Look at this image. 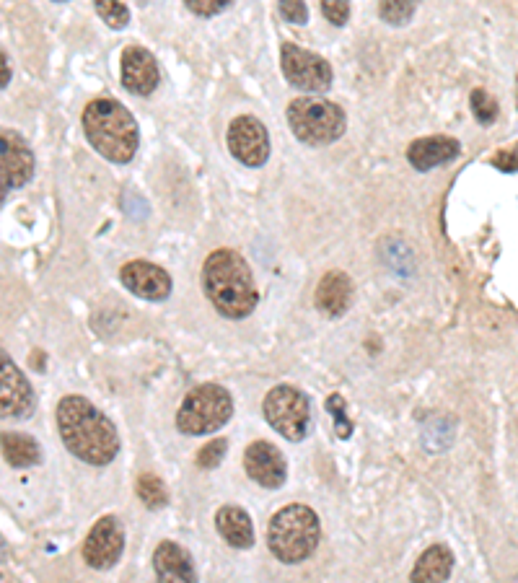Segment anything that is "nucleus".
Segmentation results:
<instances>
[{
  "instance_id": "7c9ffc66",
  "label": "nucleus",
  "mask_w": 518,
  "mask_h": 583,
  "mask_svg": "<svg viewBox=\"0 0 518 583\" xmlns=\"http://www.w3.org/2000/svg\"><path fill=\"white\" fill-rule=\"evenodd\" d=\"M327 407H329V412H335L332 418H335V425H337V436L348 438L350 431H353V425H350V420L345 418V402H342V397H329Z\"/></svg>"
},
{
  "instance_id": "39448f33",
  "label": "nucleus",
  "mask_w": 518,
  "mask_h": 583,
  "mask_svg": "<svg viewBox=\"0 0 518 583\" xmlns=\"http://www.w3.org/2000/svg\"><path fill=\"white\" fill-rule=\"evenodd\" d=\"M234 415V400L218 384H203L184 397L177 412V428L184 436H205L221 431Z\"/></svg>"
},
{
  "instance_id": "a211bd4d",
  "label": "nucleus",
  "mask_w": 518,
  "mask_h": 583,
  "mask_svg": "<svg viewBox=\"0 0 518 583\" xmlns=\"http://www.w3.org/2000/svg\"><path fill=\"white\" fill-rule=\"evenodd\" d=\"M153 568L161 581H195V565H192L190 552L174 542H161L153 555Z\"/></svg>"
},
{
  "instance_id": "f03ea898",
  "label": "nucleus",
  "mask_w": 518,
  "mask_h": 583,
  "mask_svg": "<svg viewBox=\"0 0 518 583\" xmlns=\"http://www.w3.org/2000/svg\"><path fill=\"white\" fill-rule=\"evenodd\" d=\"M203 288L210 304L228 319L249 317L259 304L252 270L234 249H218L205 260Z\"/></svg>"
},
{
  "instance_id": "473e14b6",
  "label": "nucleus",
  "mask_w": 518,
  "mask_h": 583,
  "mask_svg": "<svg viewBox=\"0 0 518 583\" xmlns=\"http://www.w3.org/2000/svg\"><path fill=\"white\" fill-rule=\"evenodd\" d=\"M493 166H498L500 172H518V143L506 148V151L495 153Z\"/></svg>"
},
{
  "instance_id": "412c9836",
  "label": "nucleus",
  "mask_w": 518,
  "mask_h": 583,
  "mask_svg": "<svg viewBox=\"0 0 518 583\" xmlns=\"http://www.w3.org/2000/svg\"><path fill=\"white\" fill-rule=\"evenodd\" d=\"M451 571H454V555L449 547L433 545L420 555L410 573V581H446Z\"/></svg>"
},
{
  "instance_id": "4c0bfd02",
  "label": "nucleus",
  "mask_w": 518,
  "mask_h": 583,
  "mask_svg": "<svg viewBox=\"0 0 518 583\" xmlns=\"http://www.w3.org/2000/svg\"><path fill=\"white\" fill-rule=\"evenodd\" d=\"M57 3H63V0H57Z\"/></svg>"
},
{
  "instance_id": "4be33fe9",
  "label": "nucleus",
  "mask_w": 518,
  "mask_h": 583,
  "mask_svg": "<svg viewBox=\"0 0 518 583\" xmlns=\"http://www.w3.org/2000/svg\"><path fill=\"white\" fill-rule=\"evenodd\" d=\"M138 498L143 501V506L156 511V508H164L169 501V493H166V485L158 480L156 475H140L138 477Z\"/></svg>"
},
{
  "instance_id": "20e7f679",
  "label": "nucleus",
  "mask_w": 518,
  "mask_h": 583,
  "mask_svg": "<svg viewBox=\"0 0 518 583\" xmlns=\"http://www.w3.org/2000/svg\"><path fill=\"white\" fill-rule=\"evenodd\" d=\"M322 529L319 519L309 506H285L283 511L272 516L267 526V545L272 555L288 565L306 560L319 545Z\"/></svg>"
},
{
  "instance_id": "bb28decb",
  "label": "nucleus",
  "mask_w": 518,
  "mask_h": 583,
  "mask_svg": "<svg viewBox=\"0 0 518 583\" xmlns=\"http://www.w3.org/2000/svg\"><path fill=\"white\" fill-rule=\"evenodd\" d=\"M223 454H226V441H223V438H215V441H210L208 446L200 449V454H197V467H203V469L218 467Z\"/></svg>"
},
{
  "instance_id": "4468645a",
  "label": "nucleus",
  "mask_w": 518,
  "mask_h": 583,
  "mask_svg": "<svg viewBox=\"0 0 518 583\" xmlns=\"http://www.w3.org/2000/svg\"><path fill=\"white\" fill-rule=\"evenodd\" d=\"M244 469L257 485L262 488H280L285 482V459L278 449L267 441H254L247 451H244Z\"/></svg>"
},
{
  "instance_id": "aec40b11",
  "label": "nucleus",
  "mask_w": 518,
  "mask_h": 583,
  "mask_svg": "<svg viewBox=\"0 0 518 583\" xmlns=\"http://www.w3.org/2000/svg\"><path fill=\"white\" fill-rule=\"evenodd\" d=\"M0 451L11 467H34L42 462V449L32 436L19 431L0 433Z\"/></svg>"
},
{
  "instance_id": "0eeeda50",
  "label": "nucleus",
  "mask_w": 518,
  "mask_h": 583,
  "mask_svg": "<svg viewBox=\"0 0 518 583\" xmlns=\"http://www.w3.org/2000/svg\"><path fill=\"white\" fill-rule=\"evenodd\" d=\"M265 418L267 423L285 436L288 441H301L306 438L311 428V405L306 400L304 392H298L296 387H288V384H280V387L272 389L265 397Z\"/></svg>"
},
{
  "instance_id": "dca6fc26",
  "label": "nucleus",
  "mask_w": 518,
  "mask_h": 583,
  "mask_svg": "<svg viewBox=\"0 0 518 583\" xmlns=\"http://www.w3.org/2000/svg\"><path fill=\"white\" fill-rule=\"evenodd\" d=\"M462 146L456 138H446V135H430V138L415 140L407 148V161L415 166L417 172H430L441 164H449L459 156Z\"/></svg>"
},
{
  "instance_id": "2eb2a0df",
  "label": "nucleus",
  "mask_w": 518,
  "mask_h": 583,
  "mask_svg": "<svg viewBox=\"0 0 518 583\" xmlns=\"http://www.w3.org/2000/svg\"><path fill=\"white\" fill-rule=\"evenodd\" d=\"M156 58L146 47H127L122 52V86L135 96H148L158 86Z\"/></svg>"
},
{
  "instance_id": "5701e85b",
  "label": "nucleus",
  "mask_w": 518,
  "mask_h": 583,
  "mask_svg": "<svg viewBox=\"0 0 518 583\" xmlns=\"http://www.w3.org/2000/svg\"><path fill=\"white\" fill-rule=\"evenodd\" d=\"M379 13L386 24L402 26L412 19V13H415V3H410V0H381Z\"/></svg>"
},
{
  "instance_id": "f3484780",
  "label": "nucleus",
  "mask_w": 518,
  "mask_h": 583,
  "mask_svg": "<svg viewBox=\"0 0 518 583\" xmlns=\"http://www.w3.org/2000/svg\"><path fill=\"white\" fill-rule=\"evenodd\" d=\"M353 304V283L345 273L332 270L322 278L316 288V309L324 311L327 317H340Z\"/></svg>"
},
{
  "instance_id": "7ed1b4c3",
  "label": "nucleus",
  "mask_w": 518,
  "mask_h": 583,
  "mask_svg": "<svg viewBox=\"0 0 518 583\" xmlns=\"http://www.w3.org/2000/svg\"><path fill=\"white\" fill-rule=\"evenodd\" d=\"M83 130L91 146L107 161L127 164L138 151V125L135 117L114 99H96L83 112Z\"/></svg>"
},
{
  "instance_id": "423d86ee",
  "label": "nucleus",
  "mask_w": 518,
  "mask_h": 583,
  "mask_svg": "<svg viewBox=\"0 0 518 583\" xmlns=\"http://www.w3.org/2000/svg\"><path fill=\"white\" fill-rule=\"evenodd\" d=\"M345 112L327 99H296L288 107V125L306 146H329L345 133Z\"/></svg>"
},
{
  "instance_id": "cd10ccee",
  "label": "nucleus",
  "mask_w": 518,
  "mask_h": 583,
  "mask_svg": "<svg viewBox=\"0 0 518 583\" xmlns=\"http://www.w3.org/2000/svg\"><path fill=\"white\" fill-rule=\"evenodd\" d=\"M322 13L329 24L345 26L350 19V3L348 0H322Z\"/></svg>"
},
{
  "instance_id": "393cba45",
  "label": "nucleus",
  "mask_w": 518,
  "mask_h": 583,
  "mask_svg": "<svg viewBox=\"0 0 518 583\" xmlns=\"http://www.w3.org/2000/svg\"><path fill=\"white\" fill-rule=\"evenodd\" d=\"M472 115L477 117V122H482V125H493V122L498 120V104H495L493 96L482 89L472 91Z\"/></svg>"
},
{
  "instance_id": "a878e982",
  "label": "nucleus",
  "mask_w": 518,
  "mask_h": 583,
  "mask_svg": "<svg viewBox=\"0 0 518 583\" xmlns=\"http://www.w3.org/2000/svg\"><path fill=\"white\" fill-rule=\"evenodd\" d=\"M433 438H438L436 451L446 449V446L451 444V438H454V423H451L449 418H436V420H430L428 428H425V433H423V444L428 446L430 441H433Z\"/></svg>"
},
{
  "instance_id": "6ab92c4d",
  "label": "nucleus",
  "mask_w": 518,
  "mask_h": 583,
  "mask_svg": "<svg viewBox=\"0 0 518 583\" xmlns=\"http://www.w3.org/2000/svg\"><path fill=\"white\" fill-rule=\"evenodd\" d=\"M215 526H218L221 537L236 550H247L254 545V526L244 508L223 506L215 516Z\"/></svg>"
},
{
  "instance_id": "e433bc0d",
  "label": "nucleus",
  "mask_w": 518,
  "mask_h": 583,
  "mask_svg": "<svg viewBox=\"0 0 518 583\" xmlns=\"http://www.w3.org/2000/svg\"><path fill=\"white\" fill-rule=\"evenodd\" d=\"M410 3H415V6H417V0H410Z\"/></svg>"
},
{
  "instance_id": "f704fd0d",
  "label": "nucleus",
  "mask_w": 518,
  "mask_h": 583,
  "mask_svg": "<svg viewBox=\"0 0 518 583\" xmlns=\"http://www.w3.org/2000/svg\"><path fill=\"white\" fill-rule=\"evenodd\" d=\"M8 560V547L6 542H3V537H0V563H6Z\"/></svg>"
},
{
  "instance_id": "f257e3e1",
  "label": "nucleus",
  "mask_w": 518,
  "mask_h": 583,
  "mask_svg": "<svg viewBox=\"0 0 518 583\" xmlns=\"http://www.w3.org/2000/svg\"><path fill=\"white\" fill-rule=\"evenodd\" d=\"M57 428H60L65 449L81 462L104 467L120 454V436H117L112 420L78 394L60 400Z\"/></svg>"
},
{
  "instance_id": "2f4dec72",
  "label": "nucleus",
  "mask_w": 518,
  "mask_h": 583,
  "mask_svg": "<svg viewBox=\"0 0 518 583\" xmlns=\"http://www.w3.org/2000/svg\"><path fill=\"white\" fill-rule=\"evenodd\" d=\"M122 205H125L127 216L135 218V221H143V218L148 216V203L138 195V192L127 190L125 192V203H122Z\"/></svg>"
},
{
  "instance_id": "1a4fd4ad",
  "label": "nucleus",
  "mask_w": 518,
  "mask_h": 583,
  "mask_svg": "<svg viewBox=\"0 0 518 583\" xmlns=\"http://www.w3.org/2000/svg\"><path fill=\"white\" fill-rule=\"evenodd\" d=\"M37 407V394L32 389V381L26 379L11 355L0 348V420H24Z\"/></svg>"
},
{
  "instance_id": "6e6552de",
  "label": "nucleus",
  "mask_w": 518,
  "mask_h": 583,
  "mask_svg": "<svg viewBox=\"0 0 518 583\" xmlns=\"http://www.w3.org/2000/svg\"><path fill=\"white\" fill-rule=\"evenodd\" d=\"M280 65H283V76L296 89L322 94L332 86V68H329L327 60H322L309 50H301L293 42H285L283 50H280Z\"/></svg>"
},
{
  "instance_id": "ddd939ff",
  "label": "nucleus",
  "mask_w": 518,
  "mask_h": 583,
  "mask_svg": "<svg viewBox=\"0 0 518 583\" xmlns=\"http://www.w3.org/2000/svg\"><path fill=\"white\" fill-rule=\"evenodd\" d=\"M122 286L127 288L135 296L146 298V301H164L171 293V278L166 270H161L158 265L151 262L135 260L127 262L120 270Z\"/></svg>"
},
{
  "instance_id": "c756f323",
  "label": "nucleus",
  "mask_w": 518,
  "mask_h": 583,
  "mask_svg": "<svg viewBox=\"0 0 518 583\" xmlns=\"http://www.w3.org/2000/svg\"><path fill=\"white\" fill-rule=\"evenodd\" d=\"M234 0H184V6L190 8L197 16H218L221 11H226Z\"/></svg>"
},
{
  "instance_id": "72a5a7b5",
  "label": "nucleus",
  "mask_w": 518,
  "mask_h": 583,
  "mask_svg": "<svg viewBox=\"0 0 518 583\" xmlns=\"http://www.w3.org/2000/svg\"><path fill=\"white\" fill-rule=\"evenodd\" d=\"M11 83V63H8L6 52L0 50V89H6Z\"/></svg>"
},
{
  "instance_id": "c9c22d12",
  "label": "nucleus",
  "mask_w": 518,
  "mask_h": 583,
  "mask_svg": "<svg viewBox=\"0 0 518 583\" xmlns=\"http://www.w3.org/2000/svg\"><path fill=\"white\" fill-rule=\"evenodd\" d=\"M516 107H518V81H516Z\"/></svg>"
},
{
  "instance_id": "b1692460",
  "label": "nucleus",
  "mask_w": 518,
  "mask_h": 583,
  "mask_svg": "<svg viewBox=\"0 0 518 583\" xmlns=\"http://www.w3.org/2000/svg\"><path fill=\"white\" fill-rule=\"evenodd\" d=\"M96 13L107 21L112 29H125L130 24V11L122 6V0H94Z\"/></svg>"
},
{
  "instance_id": "c85d7f7f",
  "label": "nucleus",
  "mask_w": 518,
  "mask_h": 583,
  "mask_svg": "<svg viewBox=\"0 0 518 583\" xmlns=\"http://www.w3.org/2000/svg\"><path fill=\"white\" fill-rule=\"evenodd\" d=\"M280 16L291 24H306L309 21V8L304 0H280Z\"/></svg>"
},
{
  "instance_id": "f8f14e48",
  "label": "nucleus",
  "mask_w": 518,
  "mask_h": 583,
  "mask_svg": "<svg viewBox=\"0 0 518 583\" xmlns=\"http://www.w3.org/2000/svg\"><path fill=\"white\" fill-rule=\"evenodd\" d=\"M228 148L244 166H262L270 159V135L257 117H236L228 127Z\"/></svg>"
},
{
  "instance_id": "9d476101",
  "label": "nucleus",
  "mask_w": 518,
  "mask_h": 583,
  "mask_svg": "<svg viewBox=\"0 0 518 583\" xmlns=\"http://www.w3.org/2000/svg\"><path fill=\"white\" fill-rule=\"evenodd\" d=\"M34 177L32 148L19 133L0 130V208L11 190H21Z\"/></svg>"
},
{
  "instance_id": "9b49d317",
  "label": "nucleus",
  "mask_w": 518,
  "mask_h": 583,
  "mask_svg": "<svg viewBox=\"0 0 518 583\" xmlns=\"http://www.w3.org/2000/svg\"><path fill=\"white\" fill-rule=\"evenodd\" d=\"M122 550H125V529H122L120 519L104 516L96 521L83 542V560L96 571H109L122 558Z\"/></svg>"
}]
</instances>
